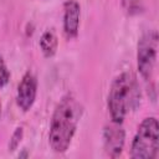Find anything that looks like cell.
Segmentation results:
<instances>
[{"label":"cell","instance_id":"cell-1","mask_svg":"<svg viewBox=\"0 0 159 159\" xmlns=\"http://www.w3.org/2000/svg\"><path fill=\"white\" fill-rule=\"evenodd\" d=\"M82 113V104L72 94L60 99L53 111L48 133V143L53 152L65 153L68 149Z\"/></svg>","mask_w":159,"mask_h":159},{"label":"cell","instance_id":"cell-2","mask_svg":"<svg viewBox=\"0 0 159 159\" xmlns=\"http://www.w3.org/2000/svg\"><path fill=\"white\" fill-rule=\"evenodd\" d=\"M139 97L138 81L132 72H123L117 76L108 93V109L112 122L122 123L128 112L138 106Z\"/></svg>","mask_w":159,"mask_h":159},{"label":"cell","instance_id":"cell-3","mask_svg":"<svg viewBox=\"0 0 159 159\" xmlns=\"http://www.w3.org/2000/svg\"><path fill=\"white\" fill-rule=\"evenodd\" d=\"M159 152V124L157 118L148 117L142 120L130 147L133 159H154Z\"/></svg>","mask_w":159,"mask_h":159},{"label":"cell","instance_id":"cell-4","mask_svg":"<svg viewBox=\"0 0 159 159\" xmlns=\"http://www.w3.org/2000/svg\"><path fill=\"white\" fill-rule=\"evenodd\" d=\"M158 53V34L155 30H149L142 35L138 42L137 65L138 71L144 81H150L154 73Z\"/></svg>","mask_w":159,"mask_h":159},{"label":"cell","instance_id":"cell-5","mask_svg":"<svg viewBox=\"0 0 159 159\" xmlns=\"http://www.w3.org/2000/svg\"><path fill=\"white\" fill-rule=\"evenodd\" d=\"M122 123L112 122V124L107 125L103 130V142H104V149L107 154L111 158H117L122 154L123 147H124V138L125 133Z\"/></svg>","mask_w":159,"mask_h":159},{"label":"cell","instance_id":"cell-6","mask_svg":"<svg viewBox=\"0 0 159 159\" xmlns=\"http://www.w3.org/2000/svg\"><path fill=\"white\" fill-rule=\"evenodd\" d=\"M36 93H37V80L32 73L27 72L24 75V77L21 78L17 86V94H16L17 106L24 112H27L35 103Z\"/></svg>","mask_w":159,"mask_h":159},{"label":"cell","instance_id":"cell-7","mask_svg":"<svg viewBox=\"0 0 159 159\" xmlns=\"http://www.w3.org/2000/svg\"><path fill=\"white\" fill-rule=\"evenodd\" d=\"M81 6L76 0H66L63 4V31L67 39H75L80 29Z\"/></svg>","mask_w":159,"mask_h":159},{"label":"cell","instance_id":"cell-8","mask_svg":"<svg viewBox=\"0 0 159 159\" xmlns=\"http://www.w3.org/2000/svg\"><path fill=\"white\" fill-rule=\"evenodd\" d=\"M57 45H58L57 36L52 30H47L42 34L40 39V47L45 57H52L56 53Z\"/></svg>","mask_w":159,"mask_h":159},{"label":"cell","instance_id":"cell-9","mask_svg":"<svg viewBox=\"0 0 159 159\" xmlns=\"http://www.w3.org/2000/svg\"><path fill=\"white\" fill-rule=\"evenodd\" d=\"M22 137H24V129H22L21 127H17V128L15 129V132L12 133L11 139H10V142H9V150H15V149H17V147H19L20 143H21Z\"/></svg>","mask_w":159,"mask_h":159},{"label":"cell","instance_id":"cell-10","mask_svg":"<svg viewBox=\"0 0 159 159\" xmlns=\"http://www.w3.org/2000/svg\"><path fill=\"white\" fill-rule=\"evenodd\" d=\"M9 80H10V72L6 67V63L2 58V56L0 55V88L5 87L9 82Z\"/></svg>","mask_w":159,"mask_h":159},{"label":"cell","instance_id":"cell-11","mask_svg":"<svg viewBox=\"0 0 159 159\" xmlns=\"http://www.w3.org/2000/svg\"><path fill=\"white\" fill-rule=\"evenodd\" d=\"M0 117H1V102H0Z\"/></svg>","mask_w":159,"mask_h":159}]
</instances>
